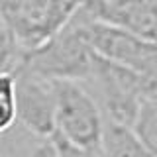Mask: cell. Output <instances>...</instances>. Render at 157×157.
Instances as JSON below:
<instances>
[{"instance_id": "6da1fadb", "label": "cell", "mask_w": 157, "mask_h": 157, "mask_svg": "<svg viewBox=\"0 0 157 157\" xmlns=\"http://www.w3.org/2000/svg\"><path fill=\"white\" fill-rule=\"evenodd\" d=\"M92 94L106 120L132 128L141 100L155 94V88L130 69L94 53L90 73L81 82Z\"/></svg>"}, {"instance_id": "7a4b0ae2", "label": "cell", "mask_w": 157, "mask_h": 157, "mask_svg": "<svg viewBox=\"0 0 157 157\" xmlns=\"http://www.w3.org/2000/svg\"><path fill=\"white\" fill-rule=\"evenodd\" d=\"M92 59L94 51L82 36L81 20L75 14L57 36H53L36 49L24 51L18 67L47 81L82 82L90 73Z\"/></svg>"}, {"instance_id": "3957f363", "label": "cell", "mask_w": 157, "mask_h": 157, "mask_svg": "<svg viewBox=\"0 0 157 157\" xmlns=\"http://www.w3.org/2000/svg\"><path fill=\"white\" fill-rule=\"evenodd\" d=\"M82 36L92 51L144 77L157 90V41L140 37L112 24L92 20L85 6L77 12Z\"/></svg>"}, {"instance_id": "277c9868", "label": "cell", "mask_w": 157, "mask_h": 157, "mask_svg": "<svg viewBox=\"0 0 157 157\" xmlns=\"http://www.w3.org/2000/svg\"><path fill=\"white\" fill-rule=\"evenodd\" d=\"M88 0H0V16L24 51L57 36Z\"/></svg>"}, {"instance_id": "5b68a950", "label": "cell", "mask_w": 157, "mask_h": 157, "mask_svg": "<svg viewBox=\"0 0 157 157\" xmlns=\"http://www.w3.org/2000/svg\"><path fill=\"white\" fill-rule=\"evenodd\" d=\"M55 94V132L69 144L98 149L104 128V114L81 82L51 81Z\"/></svg>"}, {"instance_id": "8992f818", "label": "cell", "mask_w": 157, "mask_h": 157, "mask_svg": "<svg viewBox=\"0 0 157 157\" xmlns=\"http://www.w3.org/2000/svg\"><path fill=\"white\" fill-rule=\"evenodd\" d=\"M14 75L16 124L32 136L49 137L55 132L53 82L18 67Z\"/></svg>"}, {"instance_id": "52a82bcc", "label": "cell", "mask_w": 157, "mask_h": 157, "mask_svg": "<svg viewBox=\"0 0 157 157\" xmlns=\"http://www.w3.org/2000/svg\"><path fill=\"white\" fill-rule=\"evenodd\" d=\"M98 151L102 157H153L147 151V147L137 140L132 128L116 124L106 118Z\"/></svg>"}, {"instance_id": "ba28073f", "label": "cell", "mask_w": 157, "mask_h": 157, "mask_svg": "<svg viewBox=\"0 0 157 157\" xmlns=\"http://www.w3.org/2000/svg\"><path fill=\"white\" fill-rule=\"evenodd\" d=\"M132 132L147 147V151L157 157V92L141 100L132 124Z\"/></svg>"}, {"instance_id": "9c48e42d", "label": "cell", "mask_w": 157, "mask_h": 157, "mask_svg": "<svg viewBox=\"0 0 157 157\" xmlns=\"http://www.w3.org/2000/svg\"><path fill=\"white\" fill-rule=\"evenodd\" d=\"M6 155L8 157H59V151L51 136L49 137L32 136L20 128V134L10 137V141L6 144Z\"/></svg>"}, {"instance_id": "30bf717a", "label": "cell", "mask_w": 157, "mask_h": 157, "mask_svg": "<svg viewBox=\"0 0 157 157\" xmlns=\"http://www.w3.org/2000/svg\"><path fill=\"white\" fill-rule=\"evenodd\" d=\"M16 126V92L14 75L0 73V137Z\"/></svg>"}, {"instance_id": "8fae6325", "label": "cell", "mask_w": 157, "mask_h": 157, "mask_svg": "<svg viewBox=\"0 0 157 157\" xmlns=\"http://www.w3.org/2000/svg\"><path fill=\"white\" fill-rule=\"evenodd\" d=\"M24 49L18 45L16 37L0 16V73H14L20 65Z\"/></svg>"}, {"instance_id": "7c38bea8", "label": "cell", "mask_w": 157, "mask_h": 157, "mask_svg": "<svg viewBox=\"0 0 157 157\" xmlns=\"http://www.w3.org/2000/svg\"><path fill=\"white\" fill-rule=\"evenodd\" d=\"M53 141L57 145V151H59V157H102L98 149H85V147H77L73 144L65 141L63 137H59L57 134H51Z\"/></svg>"}, {"instance_id": "4fadbf2b", "label": "cell", "mask_w": 157, "mask_h": 157, "mask_svg": "<svg viewBox=\"0 0 157 157\" xmlns=\"http://www.w3.org/2000/svg\"><path fill=\"white\" fill-rule=\"evenodd\" d=\"M0 157H8V155H6V151H4V153H2V155H0Z\"/></svg>"}]
</instances>
